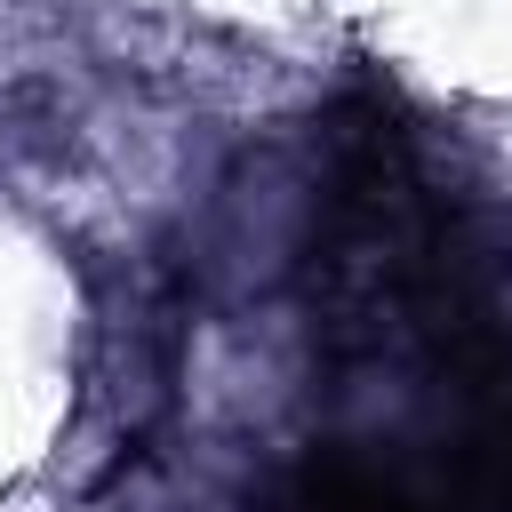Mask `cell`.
I'll use <instances>...</instances> for the list:
<instances>
[{
  "label": "cell",
  "instance_id": "1",
  "mask_svg": "<svg viewBox=\"0 0 512 512\" xmlns=\"http://www.w3.org/2000/svg\"><path fill=\"white\" fill-rule=\"evenodd\" d=\"M256 512H464V504L376 440H320L288 472H272Z\"/></svg>",
  "mask_w": 512,
  "mask_h": 512
}]
</instances>
